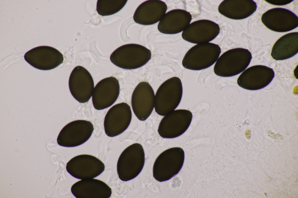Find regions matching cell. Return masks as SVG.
Listing matches in <instances>:
<instances>
[{"label": "cell", "mask_w": 298, "mask_h": 198, "mask_svg": "<svg viewBox=\"0 0 298 198\" xmlns=\"http://www.w3.org/2000/svg\"><path fill=\"white\" fill-rule=\"evenodd\" d=\"M265 1L267 3L273 5L281 6L288 4L293 1V0H265Z\"/></svg>", "instance_id": "cell-24"}, {"label": "cell", "mask_w": 298, "mask_h": 198, "mask_svg": "<svg viewBox=\"0 0 298 198\" xmlns=\"http://www.w3.org/2000/svg\"><path fill=\"white\" fill-rule=\"evenodd\" d=\"M219 25L213 21L201 19L190 24L182 32V37L185 41L196 44L209 42L220 33Z\"/></svg>", "instance_id": "cell-17"}, {"label": "cell", "mask_w": 298, "mask_h": 198, "mask_svg": "<svg viewBox=\"0 0 298 198\" xmlns=\"http://www.w3.org/2000/svg\"><path fill=\"white\" fill-rule=\"evenodd\" d=\"M145 153L142 145L134 143L125 148L120 155L117 163L119 178L123 181L130 180L136 177L144 165Z\"/></svg>", "instance_id": "cell-5"}, {"label": "cell", "mask_w": 298, "mask_h": 198, "mask_svg": "<svg viewBox=\"0 0 298 198\" xmlns=\"http://www.w3.org/2000/svg\"><path fill=\"white\" fill-rule=\"evenodd\" d=\"M252 58L251 54L247 49L238 48L230 49L219 57L214 66V72L222 77L235 75L245 69Z\"/></svg>", "instance_id": "cell-1"}, {"label": "cell", "mask_w": 298, "mask_h": 198, "mask_svg": "<svg viewBox=\"0 0 298 198\" xmlns=\"http://www.w3.org/2000/svg\"><path fill=\"white\" fill-rule=\"evenodd\" d=\"M257 7L256 3L252 0H225L220 4L218 10L227 18L240 20L251 15Z\"/></svg>", "instance_id": "cell-21"}, {"label": "cell", "mask_w": 298, "mask_h": 198, "mask_svg": "<svg viewBox=\"0 0 298 198\" xmlns=\"http://www.w3.org/2000/svg\"><path fill=\"white\" fill-rule=\"evenodd\" d=\"M273 69L262 65L249 67L238 77L237 84L240 87L248 90H256L267 86L274 77Z\"/></svg>", "instance_id": "cell-15"}, {"label": "cell", "mask_w": 298, "mask_h": 198, "mask_svg": "<svg viewBox=\"0 0 298 198\" xmlns=\"http://www.w3.org/2000/svg\"><path fill=\"white\" fill-rule=\"evenodd\" d=\"M94 128L90 121L79 120H74L65 125L58 136L57 141L60 146L73 147L80 145L88 140Z\"/></svg>", "instance_id": "cell-7"}, {"label": "cell", "mask_w": 298, "mask_h": 198, "mask_svg": "<svg viewBox=\"0 0 298 198\" xmlns=\"http://www.w3.org/2000/svg\"><path fill=\"white\" fill-rule=\"evenodd\" d=\"M130 106L122 102L111 107L105 116L104 126L106 134L111 137L117 136L126 130L132 119Z\"/></svg>", "instance_id": "cell-10"}, {"label": "cell", "mask_w": 298, "mask_h": 198, "mask_svg": "<svg viewBox=\"0 0 298 198\" xmlns=\"http://www.w3.org/2000/svg\"><path fill=\"white\" fill-rule=\"evenodd\" d=\"M191 19L189 12L182 9L173 10L166 13L159 21L157 29L164 34H177L185 29Z\"/></svg>", "instance_id": "cell-20"}, {"label": "cell", "mask_w": 298, "mask_h": 198, "mask_svg": "<svg viewBox=\"0 0 298 198\" xmlns=\"http://www.w3.org/2000/svg\"><path fill=\"white\" fill-rule=\"evenodd\" d=\"M155 94L150 84L146 82L139 83L134 89L131 97L133 112L140 120H146L154 107Z\"/></svg>", "instance_id": "cell-13"}, {"label": "cell", "mask_w": 298, "mask_h": 198, "mask_svg": "<svg viewBox=\"0 0 298 198\" xmlns=\"http://www.w3.org/2000/svg\"><path fill=\"white\" fill-rule=\"evenodd\" d=\"M68 83L70 92L75 99L81 103L89 101L92 95L94 83L86 68L80 66L75 67L70 74Z\"/></svg>", "instance_id": "cell-12"}, {"label": "cell", "mask_w": 298, "mask_h": 198, "mask_svg": "<svg viewBox=\"0 0 298 198\" xmlns=\"http://www.w3.org/2000/svg\"><path fill=\"white\" fill-rule=\"evenodd\" d=\"M183 150L178 147L166 150L156 159L153 168V176L159 182L168 181L177 174L184 161Z\"/></svg>", "instance_id": "cell-4"}, {"label": "cell", "mask_w": 298, "mask_h": 198, "mask_svg": "<svg viewBox=\"0 0 298 198\" xmlns=\"http://www.w3.org/2000/svg\"><path fill=\"white\" fill-rule=\"evenodd\" d=\"M71 191L77 198H108L111 197V188L104 181L95 179H81L72 186Z\"/></svg>", "instance_id": "cell-18"}, {"label": "cell", "mask_w": 298, "mask_h": 198, "mask_svg": "<svg viewBox=\"0 0 298 198\" xmlns=\"http://www.w3.org/2000/svg\"><path fill=\"white\" fill-rule=\"evenodd\" d=\"M192 113L184 109L174 110L161 120L158 129L160 136L172 138L182 135L187 130L192 121Z\"/></svg>", "instance_id": "cell-8"}, {"label": "cell", "mask_w": 298, "mask_h": 198, "mask_svg": "<svg viewBox=\"0 0 298 198\" xmlns=\"http://www.w3.org/2000/svg\"><path fill=\"white\" fill-rule=\"evenodd\" d=\"M105 168L104 163L99 159L86 154L73 157L67 163L66 167L69 174L80 179L96 177L104 172Z\"/></svg>", "instance_id": "cell-9"}, {"label": "cell", "mask_w": 298, "mask_h": 198, "mask_svg": "<svg viewBox=\"0 0 298 198\" xmlns=\"http://www.w3.org/2000/svg\"><path fill=\"white\" fill-rule=\"evenodd\" d=\"M167 9V5L161 0H147L137 8L134 14L133 19L136 23L140 24L152 25L161 20Z\"/></svg>", "instance_id": "cell-19"}, {"label": "cell", "mask_w": 298, "mask_h": 198, "mask_svg": "<svg viewBox=\"0 0 298 198\" xmlns=\"http://www.w3.org/2000/svg\"><path fill=\"white\" fill-rule=\"evenodd\" d=\"M298 52V32L286 34L279 38L274 44L271 56L275 60L290 58Z\"/></svg>", "instance_id": "cell-22"}, {"label": "cell", "mask_w": 298, "mask_h": 198, "mask_svg": "<svg viewBox=\"0 0 298 198\" xmlns=\"http://www.w3.org/2000/svg\"><path fill=\"white\" fill-rule=\"evenodd\" d=\"M120 91L119 81L116 78L111 76L101 80L95 86L92 94L94 107L101 110L110 107L118 98Z\"/></svg>", "instance_id": "cell-16"}, {"label": "cell", "mask_w": 298, "mask_h": 198, "mask_svg": "<svg viewBox=\"0 0 298 198\" xmlns=\"http://www.w3.org/2000/svg\"><path fill=\"white\" fill-rule=\"evenodd\" d=\"M151 57V52L146 47L139 44H129L116 49L111 54L110 59L116 66L131 70L142 66Z\"/></svg>", "instance_id": "cell-2"}, {"label": "cell", "mask_w": 298, "mask_h": 198, "mask_svg": "<svg viewBox=\"0 0 298 198\" xmlns=\"http://www.w3.org/2000/svg\"><path fill=\"white\" fill-rule=\"evenodd\" d=\"M183 92L182 83L177 77L163 82L155 95L154 108L159 115L164 116L175 110L180 104Z\"/></svg>", "instance_id": "cell-3"}, {"label": "cell", "mask_w": 298, "mask_h": 198, "mask_svg": "<svg viewBox=\"0 0 298 198\" xmlns=\"http://www.w3.org/2000/svg\"><path fill=\"white\" fill-rule=\"evenodd\" d=\"M127 1V0H98L96 10L102 16L110 15L120 11Z\"/></svg>", "instance_id": "cell-23"}, {"label": "cell", "mask_w": 298, "mask_h": 198, "mask_svg": "<svg viewBox=\"0 0 298 198\" xmlns=\"http://www.w3.org/2000/svg\"><path fill=\"white\" fill-rule=\"evenodd\" d=\"M221 53L220 46L210 42L198 44L186 53L182 62L183 66L192 70H200L210 66L216 62Z\"/></svg>", "instance_id": "cell-6"}, {"label": "cell", "mask_w": 298, "mask_h": 198, "mask_svg": "<svg viewBox=\"0 0 298 198\" xmlns=\"http://www.w3.org/2000/svg\"><path fill=\"white\" fill-rule=\"evenodd\" d=\"M261 20L268 28L278 32L291 31L298 26V17L287 9L276 8L269 9L263 14Z\"/></svg>", "instance_id": "cell-14"}, {"label": "cell", "mask_w": 298, "mask_h": 198, "mask_svg": "<svg viewBox=\"0 0 298 198\" xmlns=\"http://www.w3.org/2000/svg\"><path fill=\"white\" fill-rule=\"evenodd\" d=\"M26 61L34 67L42 70L53 69L63 63V54L57 49L48 46L34 48L24 55Z\"/></svg>", "instance_id": "cell-11"}]
</instances>
